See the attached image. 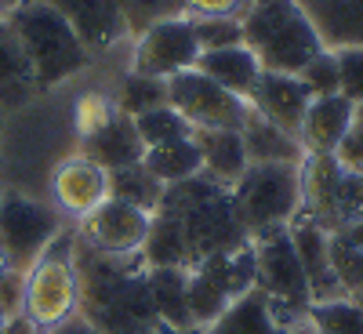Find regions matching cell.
<instances>
[{
    "instance_id": "cell-15",
    "label": "cell",
    "mask_w": 363,
    "mask_h": 334,
    "mask_svg": "<svg viewBox=\"0 0 363 334\" xmlns=\"http://www.w3.org/2000/svg\"><path fill=\"white\" fill-rule=\"evenodd\" d=\"M48 4L69 22V29L80 37L91 58L131 40L120 0H48Z\"/></svg>"
},
{
    "instance_id": "cell-17",
    "label": "cell",
    "mask_w": 363,
    "mask_h": 334,
    "mask_svg": "<svg viewBox=\"0 0 363 334\" xmlns=\"http://www.w3.org/2000/svg\"><path fill=\"white\" fill-rule=\"evenodd\" d=\"M291 244L298 251V262H301V272L309 280V291H313V306L316 301H335V298H345L338 277H335V265H330V233L323 226H316L313 218L298 215L291 226Z\"/></svg>"
},
{
    "instance_id": "cell-20",
    "label": "cell",
    "mask_w": 363,
    "mask_h": 334,
    "mask_svg": "<svg viewBox=\"0 0 363 334\" xmlns=\"http://www.w3.org/2000/svg\"><path fill=\"white\" fill-rule=\"evenodd\" d=\"M327 51L363 48V0H298Z\"/></svg>"
},
{
    "instance_id": "cell-2",
    "label": "cell",
    "mask_w": 363,
    "mask_h": 334,
    "mask_svg": "<svg viewBox=\"0 0 363 334\" xmlns=\"http://www.w3.org/2000/svg\"><path fill=\"white\" fill-rule=\"evenodd\" d=\"M160 211L178 222L182 236H186V251H189V269L203 258H218L244 251L251 244V233L240 218V211L233 204L229 186H218L215 178H207L203 171L196 178L174 182L164 189Z\"/></svg>"
},
{
    "instance_id": "cell-5",
    "label": "cell",
    "mask_w": 363,
    "mask_h": 334,
    "mask_svg": "<svg viewBox=\"0 0 363 334\" xmlns=\"http://www.w3.org/2000/svg\"><path fill=\"white\" fill-rule=\"evenodd\" d=\"M73 247H77V226H66L55 236V244L33 262L26 272V291H22V316L33 323L40 334L51 330L55 323L69 320L80 313V287H77V265H73Z\"/></svg>"
},
{
    "instance_id": "cell-27",
    "label": "cell",
    "mask_w": 363,
    "mask_h": 334,
    "mask_svg": "<svg viewBox=\"0 0 363 334\" xmlns=\"http://www.w3.org/2000/svg\"><path fill=\"white\" fill-rule=\"evenodd\" d=\"M145 171L153 174L164 186H174V182H186V178H196L203 171V160H200V149L193 138H182V142H167V145H153L145 149L142 157Z\"/></svg>"
},
{
    "instance_id": "cell-16",
    "label": "cell",
    "mask_w": 363,
    "mask_h": 334,
    "mask_svg": "<svg viewBox=\"0 0 363 334\" xmlns=\"http://www.w3.org/2000/svg\"><path fill=\"white\" fill-rule=\"evenodd\" d=\"M309 102H313V95H309V87L301 84L298 77H291V73H269V69H262L258 84L251 87V95H247V106L258 116H265L269 124L284 128L287 135L301 131V120H306Z\"/></svg>"
},
{
    "instance_id": "cell-31",
    "label": "cell",
    "mask_w": 363,
    "mask_h": 334,
    "mask_svg": "<svg viewBox=\"0 0 363 334\" xmlns=\"http://www.w3.org/2000/svg\"><path fill=\"white\" fill-rule=\"evenodd\" d=\"M135 128H138V138L145 142V149L167 145V142H182V138H193L189 120L182 116L178 109H171V106H157V109H149V113L135 116Z\"/></svg>"
},
{
    "instance_id": "cell-46",
    "label": "cell",
    "mask_w": 363,
    "mask_h": 334,
    "mask_svg": "<svg viewBox=\"0 0 363 334\" xmlns=\"http://www.w3.org/2000/svg\"><path fill=\"white\" fill-rule=\"evenodd\" d=\"M0 330H4V316H0Z\"/></svg>"
},
{
    "instance_id": "cell-7",
    "label": "cell",
    "mask_w": 363,
    "mask_h": 334,
    "mask_svg": "<svg viewBox=\"0 0 363 334\" xmlns=\"http://www.w3.org/2000/svg\"><path fill=\"white\" fill-rule=\"evenodd\" d=\"M229 193L251 236L287 229L301 215V164H247Z\"/></svg>"
},
{
    "instance_id": "cell-22",
    "label": "cell",
    "mask_w": 363,
    "mask_h": 334,
    "mask_svg": "<svg viewBox=\"0 0 363 334\" xmlns=\"http://www.w3.org/2000/svg\"><path fill=\"white\" fill-rule=\"evenodd\" d=\"M240 138H244L247 164H306V149H301L298 135H287L284 128L269 124L255 109H247Z\"/></svg>"
},
{
    "instance_id": "cell-28",
    "label": "cell",
    "mask_w": 363,
    "mask_h": 334,
    "mask_svg": "<svg viewBox=\"0 0 363 334\" xmlns=\"http://www.w3.org/2000/svg\"><path fill=\"white\" fill-rule=\"evenodd\" d=\"M164 189H167V186L149 174L145 164H131V167L109 171V196H113V200H124V204H135V207L149 211V215L160 207Z\"/></svg>"
},
{
    "instance_id": "cell-13",
    "label": "cell",
    "mask_w": 363,
    "mask_h": 334,
    "mask_svg": "<svg viewBox=\"0 0 363 334\" xmlns=\"http://www.w3.org/2000/svg\"><path fill=\"white\" fill-rule=\"evenodd\" d=\"M149 222H153L149 211L109 196L106 204H99L91 211L84 222H77V236L102 255H142L145 236H149Z\"/></svg>"
},
{
    "instance_id": "cell-38",
    "label": "cell",
    "mask_w": 363,
    "mask_h": 334,
    "mask_svg": "<svg viewBox=\"0 0 363 334\" xmlns=\"http://www.w3.org/2000/svg\"><path fill=\"white\" fill-rule=\"evenodd\" d=\"M255 0H186V18H236L244 22Z\"/></svg>"
},
{
    "instance_id": "cell-6",
    "label": "cell",
    "mask_w": 363,
    "mask_h": 334,
    "mask_svg": "<svg viewBox=\"0 0 363 334\" xmlns=\"http://www.w3.org/2000/svg\"><path fill=\"white\" fill-rule=\"evenodd\" d=\"M251 244H255V291L265 294L272 316H277L284 330L301 323L313 309V291H309L306 272H301L291 233L269 229V233L251 236Z\"/></svg>"
},
{
    "instance_id": "cell-32",
    "label": "cell",
    "mask_w": 363,
    "mask_h": 334,
    "mask_svg": "<svg viewBox=\"0 0 363 334\" xmlns=\"http://www.w3.org/2000/svg\"><path fill=\"white\" fill-rule=\"evenodd\" d=\"M330 265H335V277L345 298H359L363 294V255L342 229L330 233Z\"/></svg>"
},
{
    "instance_id": "cell-29",
    "label": "cell",
    "mask_w": 363,
    "mask_h": 334,
    "mask_svg": "<svg viewBox=\"0 0 363 334\" xmlns=\"http://www.w3.org/2000/svg\"><path fill=\"white\" fill-rule=\"evenodd\" d=\"M113 106L116 113L124 116H142L157 106H167V80H157V77H142V73H124L113 91Z\"/></svg>"
},
{
    "instance_id": "cell-11",
    "label": "cell",
    "mask_w": 363,
    "mask_h": 334,
    "mask_svg": "<svg viewBox=\"0 0 363 334\" xmlns=\"http://www.w3.org/2000/svg\"><path fill=\"white\" fill-rule=\"evenodd\" d=\"M167 106L189 120L193 131H240L247 116V99L218 87L200 69H186L167 80Z\"/></svg>"
},
{
    "instance_id": "cell-36",
    "label": "cell",
    "mask_w": 363,
    "mask_h": 334,
    "mask_svg": "<svg viewBox=\"0 0 363 334\" xmlns=\"http://www.w3.org/2000/svg\"><path fill=\"white\" fill-rule=\"evenodd\" d=\"M298 80L309 87L313 99H323V95H338V55L335 51H320L313 62L298 73Z\"/></svg>"
},
{
    "instance_id": "cell-18",
    "label": "cell",
    "mask_w": 363,
    "mask_h": 334,
    "mask_svg": "<svg viewBox=\"0 0 363 334\" xmlns=\"http://www.w3.org/2000/svg\"><path fill=\"white\" fill-rule=\"evenodd\" d=\"M352 109L356 106L345 95H323V99L309 102L301 131H298V142L306 149V157H335L345 131L352 128Z\"/></svg>"
},
{
    "instance_id": "cell-44",
    "label": "cell",
    "mask_w": 363,
    "mask_h": 334,
    "mask_svg": "<svg viewBox=\"0 0 363 334\" xmlns=\"http://www.w3.org/2000/svg\"><path fill=\"white\" fill-rule=\"evenodd\" d=\"M352 124L363 128V102H356V109H352Z\"/></svg>"
},
{
    "instance_id": "cell-10",
    "label": "cell",
    "mask_w": 363,
    "mask_h": 334,
    "mask_svg": "<svg viewBox=\"0 0 363 334\" xmlns=\"http://www.w3.org/2000/svg\"><path fill=\"white\" fill-rule=\"evenodd\" d=\"M255 291V244L233 255L203 258L189 269V316L193 327L218 320L240 294Z\"/></svg>"
},
{
    "instance_id": "cell-39",
    "label": "cell",
    "mask_w": 363,
    "mask_h": 334,
    "mask_svg": "<svg viewBox=\"0 0 363 334\" xmlns=\"http://www.w3.org/2000/svg\"><path fill=\"white\" fill-rule=\"evenodd\" d=\"M22 291H26V277L11 269H0V316L11 320L22 313Z\"/></svg>"
},
{
    "instance_id": "cell-21",
    "label": "cell",
    "mask_w": 363,
    "mask_h": 334,
    "mask_svg": "<svg viewBox=\"0 0 363 334\" xmlns=\"http://www.w3.org/2000/svg\"><path fill=\"white\" fill-rule=\"evenodd\" d=\"M37 95H44L33 66L18 44V37L11 33L8 18H0V113H18L29 102H37Z\"/></svg>"
},
{
    "instance_id": "cell-33",
    "label": "cell",
    "mask_w": 363,
    "mask_h": 334,
    "mask_svg": "<svg viewBox=\"0 0 363 334\" xmlns=\"http://www.w3.org/2000/svg\"><path fill=\"white\" fill-rule=\"evenodd\" d=\"M120 8H124L128 33L135 40L149 26L167 22V18H182L186 15V0H120Z\"/></svg>"
},
{
    "instance_id": "cell-45",
    "label": "cell",
    "mask_w": 363,
    "mask_h": 334,
    "mask_svg": "<svg viewBox=\"0 0 363 334\" xmlns=\"http://www.w3.org/2000/svg\"><path fill=\"white\" fill-rule=\"evenodd\" d=\"M4 120H8V116H4V113H0V131H4Z\"/></svg>"
},
{
    "instance_id": "cell-30",
    "label": "cell",
    "mask_w": 363,
    "mask_h": 334,
    "mask_svg": "<svg viewBox=\"0 0 363 334\" xmlns=\"http://www.w3.org/2000/svg\"><path fill=\"white\" fill-rule=\"evenodd\" d=\"M306 320L316 334H363V306L356 298L316 301Z\"/></svg>"
},
{
    "instance_id": "cell-41",
    "label": "cell",
    "mask_w": 363,
    "mask_h": 334,
    "mask_svg": "<svg viewBox=\"0 0 363 334\" xmlns=\"http://www.w3.org/2000/svg\"><path fill=\"white\" fill-rule=\"evenodd\" d=\"M44 334H102L91 320H84L80 313H73L69 320H62V323H55L51 330H44Z\"/></svg>"
},
{
    "instance_id": "cell-34",
    "label": "cell",
    "mask_w": 363,
    "mask_h": 334,
    "mask_svg": "<svg viewBox=\"0 0 363 334\" xmlns=\"http://www.w3.org/2000/svg\"><path fill=\"white\" fill-rule=\"evenodd\" d=\"M116 116L113 95H102V91H84V95L73 102V128H77V142L91 131H99L102 124Z\"/></svg>"
},
{
    "instance_id": "cell-24",
    "label": "cell",
    "mask_w": 363,
    "mask_h": 334,
    "mask_svg": "<svg viewBox=\"0 0 363 334\" xmlns=\"http://www.w3.org/2000/svg\"><path fill=\"white\" fill-rule=\"evenodd\" d=\"M149 298L157 320L167 327H193L189 316V269L178 265H149Z\"/></svg>"
},
{
    "instance_id": "cell-19",
    "label": "cell",
    "mask_w": 363,
    "mask_h": 334,
    "mask_svg": "<svg viewBox=\"0 0 363 334\" xmlns=\"http://www.w3.org/2000/svg\"><path fill=\"white\" fill-rule=\"evenodd\" d=\"M77 153L95 160L99 167L106 171H120V167H131V164H142L145 157V142L138 138V128L135 120L116 113L109 124H102L99 131H91L77 142Z\"/></svg>"
},
{
    "instance_id": "cell-3",
    "label": "cell",
    "mask_w": 363,
    "mask_h": 334,
    "mask_svg": "<svg viewBox=\"0 0 363 334\" xmlns=\"http://www.w3.org/2000/svg\"><path fill=\"white\" fill-rule=\"evenodd\" d=\"M4 18L11 26V33L18 37L29 66H33L40 91H55L58 84L73 80L77 73L91 66L87 48L48 0H22Z\"/></svg>"
},
{
    "instance_id": "cell-12",
    "label": "cell",
    "mask_w": 363,
    "mask_h": 334,
    "mask_svg": "<svg viewBox=\"0 0 363 334\" xmlns=\"http://www.w3.org/2000/svg\"><path fill=\"white\" fill-rule=\"evenodd\" d=\"M196 58H200V44H196V33H193V22L182 15V18H167V22L149 26L145 33L135 37L131 73L171 80L186 69H196Z\"/></svg>"
},
{
    "instance_id": "cell-37",
    "label": "cell",
    "mask_w": 363,
    "mask_h": 334,
    "mask_svg": "<svg viewBox=\"0 0 363 334\" xmlns=\"http://www.w3.org/2000/svg\"><path fill=\"white\" fill-rule=\"evenodd\" d=\"M338 55V95H345L352 106L363 102V48H345Z\"/></svg>"
},
{
    "instance_id": "cell-35",
    "label": "cell",
    "mask_w": 363,
    "mask_h": 334,
    "mask_svg": "<svg viewBox=\"0 0 363 334\" xmlns=\"http://www.w3.org/2000/svg\"><path fill=\"white\" fill-rule=\"evenodd\" d=\"M189 22H193L200 51H218V48L244 44V22H236V18H189Z\"/></svg>"
},
{
    "instance_id": "cell-43",
    "label": "cell",
    "mask_w": 363,
    "mask_h": 334,
    "mask_svg": "<svg viewBox=\"0 0 363 334\" xmlns=\"http://www.w3.org/2000/svg\"><path fill=\"white\" fill-rule=\"evenodd\" d=\"M284 334H316V330L309 327V320H301V323H294V327H287Z\"/></svg>"
},
{
    "instance_id": "cell-4",
    "label": "cell",
    "mask_w": 363,
    "mask_h": 334,
    "mask_svg": "<svg viewBox=\"0 0 363 334\" xmlns=\"http://www.w3.org/2000/svg\"><path fill=\"white\" fill-rule=\"evenodd\" d=\"M244 48L269 73L298 77L323 51L298 0H255L244 15Z\"/></svg>"
},
{
    "instance_id": "cell-42",
    "label": "cell",
    "mask_w": 363,
    "mask_h": 334,
    "mask_svg": "<svg viewBox=\"0 0 363 334\" xmlns=\"http://www.w3.org/2000/svg\"><path fill=\"white\" fill-rule=\"evenodd\" d=\"M145 334H203L200 327H167V323H157V327H149Z\"/></svg>"
},
{
    "instance_id": "cell-14",
    "label": "cell",
    "mask_w": 363,
    "mask_h": 334,
    "mask_svg": "<svg viewBox=\"0 0 363 334\" xmlns=\"http://www.w3.org/2000/svg\"><path fill=\"white\" fill-rule=\"evenodd\" d=\"M48 200L66 222L77 226L109 200V171L80 153H69L48 178Z\"/></svg>"
},
{
    "instance_id": "cell-25",
    "label": "cell",
    "mask_w": 363,
    "mask_h": 334,
    "mask_svg": "<svg viewBox=\"0 0 363 334\" xmlns=\"http://www.w3.org/2000/svg\"><path fill=\"white\" fill-rule=\"evenodd\" d=\"M193 142L200 149L203 174L233 189V182L247 171V153L240 131H193Z\"/></svg>"
},
{
    "instance_id": "cell-23",
    "label": "cell",
    "mask_w": 363,
    "mask_h": 334,
    "mask_svg": "<svg viewBox=\"0 0 363 334\" xmlns=\"http://www.w3.org/2000/svg\"><path fill=\"white\" fill-rule=\"evenodd\" d=\"M196 69H200L203 77H211L218 87L233 91V95H240V99H247V95H251V87H255L258 77H262L258 58H255L244 44L218 48V51H200Z\"/></svg>"
},
{
    "instance_id": "cell-26",
    "label": "cell",
    "mask_w": 363,
    "mask_h": 334,
    "mask_svg": "<svg viewBox=\"0 0 363 334\" xmlns=\"http://www.w3.org/2000/svg\"><path fill=\"white\" fill-rule=\"evenodd\" d=\"M203 334H284V327L272 316L265 294L247 291V294H240L218 320H211L203 327Z\"/></svg>"
},
{
    "instance_id": "cell-9",
    "label": "cell",
    "mask_w": 363,
    "mask_h": 334,
    "mask_svg": "<svg viewBox=\"0 0 363 334\" xmlns=\"http://www.w3.org/2000/svg\"><path fill=\"white\" fill-rule=\"evenodd\" d=\"M301 215L338 233L363 218V174L345 171L335 157H306L301 164Z\"/></svg>"
},
{
    "instance_id": "cell-1",
    "label": "cell",
    "mask_w": 363,
    "mask_h": 334,
    "mask_svg": "<svg viewBox=\"0 0 363 334\" xmlns=\"http://www.w3.org/2000/svg\"><path fill=\"white\" fill-rule=\"evenodd\" d=\"M73 265L80 287V316L102 334H145L160 323L149 298V265L142 255H102L77 236Z\"/></svg>"
},
{
    "instance_id": "cell-40",
    "label": "cell",
    "mask_w": 363,
    "mask_h": 334,
    "mask_svg": "<svg viewBox=\"0 0 363 334\" xmlns=\"http://www.w3.org/2000/svg\"><path fill=\"white\" fill-rule=\"evenodd\" d=\"M335 160L345 167V171H356V174H363V128H349L345 131V138H342V145L335 149Z\"/></svg>"
},
{
    "instance_id": "cell-8",
    "label": "cell",
    "mask_w": 363,
    "mask_h": 334,
    "mask_svg": "<svg viewBox=\"0 0 363 334\" xmlns=\"http://www.w3.org/2000/svg\"><path fill=\"white\" fill-rule=\"evenodd\" d=\"M66 226L48 196L0 189V269L26 277Z\"/></svg>"
}]
</instances>
